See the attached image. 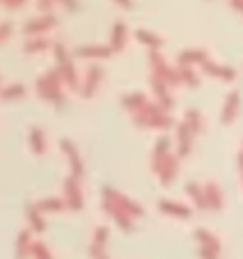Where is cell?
<instances>
[{"label": "cell", "instance_id": "e0dca14e", "mask_svg": "<svg viewBox=\"0 0 243 259\" xmlns=\"http://www.w3.org/2000/svg\"><path fill=\"white\" fill-rule=\"evenodd\" d=\"M101 67H97V64H92L88 71V80H85V88H83V97L90 99L94 94V90L99 88V83H101Z\"/></svg>", "mask_w": 243, "mask_h": 259}, {"label": "cell", "instance_id": "7bdbcfd3", "mask_svg": "<svg viewBox=\"0 0 243 259\" xmlns=\"http://www.w3.org/2000/svg\"><path fill=\"white\" fill-rule=\"evenodd\" d=\"M238 170H241V179H243V152L238 154Z\"/></svg>", "mask_w": 243, "mask_h": 259}, {"label": "cell", "instance_id": "74e56055", "mask_svg": "<svg viewBox=\"0 0 243 259\" xmlns=\"http://www.w3.org/2000/svg\"><path fill=\"white\" fill-rule=\"evenodd\" d=\"M37 3H39V12H49L51 10V5H53V0H37Z\"/></svg>", "mask_w": 243, "mask_h": 259}, {"label": "cell", "instance_id": "9a60e30c", "mask_svg": "<svg viewBox=\"0 0 243 259\" xmlns=\"http://www.w3.org/2000/svg\"><path fill=\"white\" fill-rule=\"evenodd\" d=\"M151 88H154L156 97L160 99V106L166 108V110H170V108H175V99H170V92H168V85L163 83L160 78H156V76H151Z\"/></svg>", "mask_w": 243, "mask_h": 259}, {"label": "cell", "instance_id": "1f68e13d", "mask_svg": "<svg viewBox=\"0 0 243 259\" xmlns=\"http://www.w3.org/2000/svg\"><path fill=\"white\" fill-rule=\"evenodd\" d=\"M179 76H181V83H188L190 88H197L199 85V80H197V76H195V71L193 69H186V67H179Z\"/></svg>", "mask_w": 243, "mask_h": 259}, {"label": "cell", "instance_id": "cb8c5ba5", "mask_svg": "<svg viewBox=\"0 0 243 259\" xmlns=\"http://www.w3.org/2000/svg\"><path fill=\"white\" fill-rule=\"evenodd\" d=\"M37 209L42 211V213H55V211L67 209V202L60 200V197H46V200L37 202Z\"/></svg>", "mask_w": 243, "mask_h": 259}, {"label": "cell", "instance_id": "ee69618b", "mask_svg": "<svg viewBox=\"0 0 243 259\" xmlns=\"http://www.w3.org/2000/svg\"><path fill=\"white\" fill-rule=\"evenodd\" d=\"M99 259H110V257H108V254H101V257H99Z\"/></svg>", "mask_w": 243, "mask_h": 259}, {"label": "cell", "instance_id": "d590c367", "mask_svg": "<svg viewBox=\"0 0 243 259\" xmlns=\"http://www.w3.org/2000/svg\"><path fill=\"white\" fill-rule=\"evenodd\" d=\"M199 259H218V252L209 248H199Z\"/></svg>", "mask_w": 243, "mask_h": 259}, {"label": "cell", "instance_id": "83f0119b", "mask_svg": "<svg viewBox=\"0 0 243 259\" xmlns=\"http://www.w3.org/2000/svg\"><path fill=\"white\" fill-rule=\"evenodd\" d=\"M186 124L190 126V131L195 136H199V131H202V115H199V110H188L186 113Z\"/></svg>", "mask_w": 243, "mask_h": 259}, {"label": "cell", "instance_id": "5b68a950", "mask_svg": "<svg viewBox=\"0 0 243 259\" xmlns=\"http://www.w3.org/2000/svg\"><path fill=\"white\" fill-rule=\"evenodd\" d=\"M103 211H106L117 225H119L122 232H131L133 230V215H129L127 211L122 209V206H117L112 200H103Z\"/></svg>", "mask_w": 243, "mask_h": 259}, {"label": "cell", "instance_id": "9c48e42d", "mask_svg": "<svg viewBox=\"0 0 243 259\" xmlns=\"http://www.w3.org/2000/svg\"><path fill=\"white\" fill-rule=\"evenodd\" d=\"M202 188H205L207 206H209L211 211H220V209H223V193H220L218 184H216V181H207Z\"/></svg>", "mask_w": 243, "mask_h": 259}, {"label": "cell", "instance_id": "52a82bcc", "mask_svg": "<svg viewBox=\"0 0 243 259\" xmlns=\"http://www.w3.org/2000/svg\"><path fill=\"white\" fill-rule=\"evenodd\" d=\"M60 147L64 149V154H67V158H69V167H71V175L73 177H83V161H80V156H78V149H76V145H73L71 140H62L60 142Z\"/></svg>", "mask_w": 243, "mask_h": 259}, {"label": "cell", "instance_id": "ba28073f", "mask_svg": "<svg viewBox=\"0 0 243 259\" xmlns=\"http://www.w3.org/2000/svg\"><path fill=\"white\" fill-rule=\"evenodd\" d=\"M193 138H195V133L190 131V126L186 122H181L179 124V136H177V142H179L177 156L179 158H186L190 154V149H193Z\"/></svg>", "mask_w": 243, "mask_h": 259}, {"label": "cell", "instance_id": "8fae6325", "mask_svg": "<svg viewBox=\"0 0 243 259\" xmlns=\"http://www.w3.org/2000/svg\"><path fill=\"white\" fill-rule=\"evenodd\" d=\"M106 241H108V227H97V232L92 236V245H90L92 259H99L101 254H106Z\"/></svg>", "mask_w": 243, "mask_h": 259}, {"label": "cell", "instance_id": "f6af8a7d", "mask_svg": "<svg viewBox=\"0 0 243 259\" xmlns=\"http://www.w3.org/2000/svg\"><path fill=\"white\" fill-rule=\"evenodd\" d=\"M241 12H243V7H241Z\"/></svg>", "mask_w": 243, "mask_h": 259}, {"label": "cell", "instance_id": "7402d4cb", "mask_svg": "<svg viewBox=\"0 0 243 259\" xmlns=\"http://www.w3.org/2000/svg\"><path fill=\"white\" fill-rule=\"evenodd\" d=\"M112 53V49L108 46H83L76 49V58H108Z\"/></svg>", "mask_w": 243, "mask_h": 259}, {"label": "cell", "instance_id": "ac0fdd59", "mask_svg": "<svg viewBox=\"0 0 243 259\" xmlns=\"http://www.w3.org/2000/svg\"><path fill=\"white\" fill-rule=\"evenodd\" d=\"M25 218H28L30 227H32V232H42L46 230V223H44V215H42V211L37 209V204H30L28 209H25Z\"/></svg>", "mask_w": 243, "mask_h": 259}, {"label": "cell", "instance_id": "ffe728a7", "mask_svg": "<svg viewBox=\"0 0 243 259\" xmlns=\"http://www.w3.org/2000/svg\"><path fill=\"white\" fill-rule=\"evenodd\" d=\"M122 106H124L127 110H131V113L136 115V113H140L142 108L147 106V99H145V94H140V92H136V94H127V97L122 99Z\"/></svg>", "mask_w": 243, "mask_h": 259}, {"label": "cell", "instance_id": "8d00e7d4", "mask_svg": "<svg viewBox=\"0 0 243 259\" xmlns=\"http://www.w3.org/2000/svg\"><path fill=\"white\" fill-rule=\"evenodd\" d=\"M12 37V23H3V30H0V39L7 41Z\"/></svg>", "mask_w": 243, "mask_h": 259}, {"label": "cell", "instance_id": "7c38bea8", "mask_svg": "<svg viewBox=\"0 0 243 259\" xmlns=\"http://www.w3.org/2000/svg\"><path fill=\"white\" fill-rule=\"evenodd\" d=\"M158 209L163 211V213H168V215H177V218H190V215H193L190 206L179 204V202H170V200H160Z\"/></svg>", "mask_w": 243, "mask_h": 259}, {"label": "cell", "instance_id": "3957f363", "mask_svg": "<svg viewBox=\"0 0 243 259\" xmlns=\"http://www.w3.org/2000/svg\"><path fill=\"white\" fill-rule=\"evenodd\" d=\"M103 200H112L117 206H122V209L127 211L129 215H133V218H142V215H145V209H142L136 200H131V197H127L124 193L115 191V188H110V186H103Z\"/></svg>", "mask_w": 243, "mask_h": 259}, {"label": "cell", "instance_id": "60d3db41", "mask_svg": "<svg viewBox=\"0 0 243 259\" xmlns=\"http://www.w3.org/2000/svg\"><path fill=\"white\" fill-rule=\"evenodd\" d=\"M62 3L69 7V10H76V7H78V0H62Z\"/></svg>", "mask_w": 243, "mask_h": 259}, {"label": "cell", "instance_id": "e575fe53", "mask_svg": "<svg viewBox=\"0 0 243 259\" xmlns=\"http://www.w3.org/2000/svg\"><path fill=\"white\" fill-rule=\"evenodd\" d=\"M202 69H205L209 76H218L220 78V73H223V67H218L216 62H211V60H207V62H202Z\"/></svg>", "mask_w": 243, "mask_h": 259}, {"label": "cell", "instance_id": "2e32d148", "mask_svg": "<svg viewBox=\"0 0 243 259\" xmlns=\"http://www.w3.org/2000/svg\"><path fill=\"white\" fill-rule=\"evenodd\" d=\"M32 245H34V241H32V236H30V232L23 230L19 234V239H16V259L32 257Z\"/></svg>", "mask_w": 243, "mask_h": 259}, {"label": "cell", "instance_id": "8992f818", "mask_svg": "<svg viewBox=\"0 0 243 259\" xmlns=\"http://www.w3.org/2000/svg\"><path fill=\"white\" fill-rule=\"evenodd\" d=\"M168 156H170V138L160 136L158 142H156V147H154V154H151V172H154V175H160Z\"/></svg>", "mask_w": 243, "mask_h": 259}, {"label": "cell", "instance_id": "6da1fadb", "mask_svg": "<svg viewBox=\"0 0 243 259\" xmlns=\"http://www.w3.org/2000/svg\"><path fill=\"white\" fill-rule=\"evenodd\" d=\"M133 122L142 128H160V131H166V128H170L175 124V119L168 115V110L163 106L147 103L140 113L133 115Z\"/></svg>", "mask_w": 243, "mask_h": 259}, {"label": "cell", "instance_id": "44dd1931", "mask_svg": "<svg viewBox=\"0 0 243 259\" xmlns=\"http://www.w3.org/2000/svg\"><path fill=\"white\" fill-rule=\"evenodd\" d=\"M209 55L205 51L199 49H188V51H181L179 53V67H186V64H193V62H207Z\"/></svg>", "mask_w": 243, "mask_h": 259}, {"label": "cell", "instance_id": "f35d334b", "mask_svg": "<svg viewBox=\"0 0 243 259\" xmlns=\"http://www.w3.org/2000/svg\"><path fill=\"white\" fill-rule=\"evenodd\" d=\"M25 0H3V5L5 7H10V10H14V7H19V5H23Z\"/></svg>", "mask_w": 243, "mask_h": 259}, {"label": "cell", "instance_id": "7a4b0ae2", "mask_svg": "<svg viewBox=\"0 0 243 259\" xmlns=\"http://www.w3.org/2000/svg\"><path fill=\"white\" fill-rule=\"evenodd\" d=\"M62 71L58 69H53V71H49L46 76H42V78H37V92L42 99H46V101H53V103H62L64 101V94L62 90H60V85H62Z\"/></svg>", "mask_w": 243, "mask_h": 259}, {"label": "cell", "instance_id": "d6986e66", "mask_svg": "<svg viewBox=\"0 0 243 259\" xmlns=\"http://www.w3.org/2000/svg\"><path fill=\"white\" fill-rule=\"evenodd\" d=\"M195 239H197L199 248H209V250H214V252L220 254V241L216 234H211V232H207V230H197L195 232Z\"/></svg>", "mask_w": 243, "mask_h": 259}, {"label": "cell", "instance_id": "d4e9b609", "mask_svg": "<svg viewBox=\"0 0 243 259\" xmlns=\"http://www.w3.org/2000/svg\"><path fill=\"white\" fill-rule=\"evenodd\" d=\"M124 37H127V25L122 23V21H117L115 28H112V37H110V49L112 51H122L124 49Z\"/></svg>", "mask_w": 243, "mask_h": 259}, {"label": "cell", "instance_id": "b9f144b4", "mask_svg": "<svg viewBox=\"0 0 243 259\" xmlns=\"http://www.w3.org/2000/svg\"><path fill=\"white\" fill-rule=\"evenodd\" d=\"M232 7H234V10H238V12H241V7H243V0H232Z\"/></svg>", "mask_w": 243, "mask_h": 259}, {"label": "cell", "instance_id": "d6a6232c", "mask_svg": "<svg viewBox=\"0 0 243 259\" xmlns=\"http://www.w3.org/2000/svg\"><path fill=\"white\" fill-rule=\"evenodd\" d=\"M25 94L23 85H10V88H3V99H19Z\"/></svg>", "mask_w": 243, "mask_h": 259}, {"label": "cell", "instance_id": "277c9868", "mask_svg": "<svg viewBox=\"0 0 243 259\" xmlns=\"http://www.w3.org/2000/svg\"><path fill=\"white\" fill-rule=\"evenodd\" d=\"M64 202H67V209L71 211H80L83 209V193H80V179L73 175H69L64 179Z\"/></svg>", "mask_w": 243, "mask_h": 259}, {"label": "cell", "instance_id": "f1b7e54d", "mask_svg": "<svg viewBox=\"0 0 243 259\" xmlns=\"http://www.w3.org/2000/svg\"><path fill=\"white\" fill-rule=\"evenodd\" d=\"M60 71H62V78L67 80V85L71 90H78V76H76V69H73V64H64V67H60Z\"/></svg>", "mask_w": 243, "mask_h": 259}, {"label": "cell", "instance_id": "836d02e7", "mask_svg": "<svg viewBox=\"0 0 243 259\" xmlns=\"http://www.w3.org/2000/svg\"><path fill=\"white\" fill-rule=\"evenodd\" d=\"M55 51V60H58V67H64V64H69V58H67V49H64V44H55L53 46Z\"/></svg>", "mask_w": 243, "mask_h": 259}, {"label": "cell", "instance_id": "ab89813d", "mask_svg": "<svg viewBox=\"0 0 243 259\" xmlns=\"http://www.w3.org/2000/svg\"><path fill=\"white\" fill-rule=\"evenodd\" d=\"M115 3H119L124 10H131V7H133V0H115Z\"/></svg>", "mask_w": 243, "mask_h": 259}, {"label": "cell", "instance_id": "4fadbf2b", "mask_svg": "<svg viewBox=\"0 0 243 259\" xmlns=\"http://www.w3.org/2000/svg\"><path fill=\"white\" fill-rule=\"evenodd\" d=\"M238 110V92H229L225 97V106H223V115H220V122L223 124H232L236 117Z\"/></svg>", "mask_w": 243, "mask_h": 259}, {"label": "cell", "instance_id": "4dcf8cb0", "mask_svg": "<svg viewBox=\"0 0 243 259\" xmlns=\"http://www.w3.org/2000/svg\"><path fill=\"white\" fill-rule=\"evenodd\" d=\"M46 46H49V39H44V37H37V39L28 41V44L23 46L25 53H39V51H44Z\"/></svg>", "mask_w": 243, "mask_h": 259}, {"label": "cell", "instance_id": "603a6c76", "mask_svg": "<svg viewBox=\"0 0 243 259\" xmlns=\"http://www.w3.org/2000/svg\"><path fill=\"white\" fill-rule=\"evenodd\" d=\"M186 195L195 202L197 209H209L207 206V197H205V188L197 186V184H186Z\"/></svg>", "mask_w": 243, "mask_h": 259}, {"label": "cell", "instance_id": "484cf974", "mask_svg": "<svg viewBox=\"0 0 243 259\" xmlns=\"http://www.w3.org/2000/svg\"><path fill=\"white\" fill-rule=\"evenodd\" d=\"M30 147L34 154H44L46 152V140H44V131L42 128H30Z\"/></svg>", "mask_w": 243, "mask_h": 259}, {"label": "cell", "instance_id": "30bf717a", "mask_svg": "<svg viewBox=\"0 0 243 259\" xmlns=\"http://www.w3.org/2000/svg\"><path fill=\"white\" fill-rule=\"evenodd\" d=\"M177 170H179V156H168L166 165H163V170H160L158 179H160V186H170L172 181L177 179Z\"/></svg>", "mask_w": 243, "mask_h": 259}, {"label": "cell", "instance_id": "5bb4252c", "mask_svg": "<svg viewBox=\"0 0 243 259\" xmlns=\"http://www.w3.org/2000/svg\"><path fill=\"white\" fill-rule=\"evenodd\" d=\"M53 25H55V16L46 14V16H42V19H32L23 28V32L25 34H39V32H46V30H51Z\"/></svg>", "mask_w": 243, "mask_h": 259}, {"label": "cell", "instance_id": "f546056e", "mask_svg": "<svg viewBox=\"0 0 243 259\" xmlns=\"http://www.w3.org/2000/svg\"><path fill=\"white\" fill-rule=\"evenodd\" d=\"M32 259H53V254H51V250L46 248V243H42V241H34V245H32Z\"/></svg>", "mask_w": 243, "mask_h": 259}, {"label": "cell", "instance_id": "4316f807", "mask_svg": "<svg viewBox=\"0 0 243 259\" xmlns=\"http://www.w3.org/2000/svg\"><path fill=\"white\" fill-rule=\"evenodd\" d=\"M136 39H140L142 44L151 46V49H154V51H158L160 46H163V41H160V37H156V34L147 32V30H138V32H136Z\"/></svg>", "mask_w": 243, "mask_h": 259}]
</instances>
